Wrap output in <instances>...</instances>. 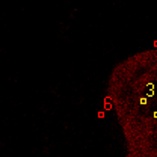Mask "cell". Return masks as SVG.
I'll use <instances>...</instances> for the list:
<instances>
[{"mask_svg":"<svg viewBox=\"0 0 157 157\" xmlns=\"http://www.w3.org/2000/svg\"><path fill=\"white\" fill-rule=\"evenodd\" d=\"M104 97L113 112L125 157H157V47L118 60Z\"/></svg>","mask_w":157,"mask_h":157,"instance_id":"obj_1","label":"cell"}]
</instances>
